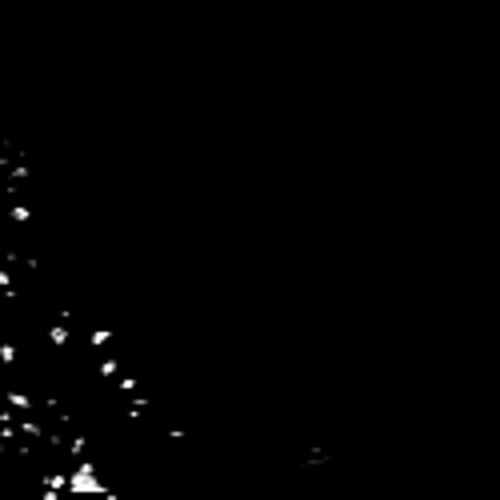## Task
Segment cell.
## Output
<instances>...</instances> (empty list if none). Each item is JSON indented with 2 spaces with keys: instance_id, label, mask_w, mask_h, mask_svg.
I'll return each mask as SVG.
<instances>
[{
  "instance_id": "obj_1",
  "label": "cell",
  "mask_w": 500,
  "mask_h": 500,
  "mask_svg": "<svg viewBox=\"0 0 500 500\" xmlns=\"http://www.w3.org/2000/svg\"><path fill=\"white\" fill-rule=\"evenodd\" d=\"M65 492L69 497H109V488H104V480L96 477L92 460H80L72 468V477H65Z\"/></svg>"
},
{
  "instance_id": "obj_2",
  "label": "cell",
  "mask_w": 500,
  "mask_h": 500,
  "mask_svg": "<svg viewBox=\"0 0 500 500\" xmlns=\"http://www.w3.org/2000/svg\"><path fill=\"white\" fill-rule=\"evenodd\" d=\"M0 364L4 368H16V341H8V337L0 341Z\"/></svg>"
},
{
  "instance_id": "obj_3",
  "label": "cell",
  "mask_w": 500,
  "mask_h": 500,
  "mask_svg": "<svg viewBox=\"0 0 500 500\" xmlns=\"http://www.w3.org/2000/svg\"><path fill=\"white\" fill-rule=\"evenodd\" d=\"M48 344H52V348H65V344H69V328H65V324H52V328H48Z\"/></svg>"
},
{
  "instance_id": "obj_4",
  "label": "cell",
  "mask_w": 500,
  "mask_h": 500,
  "mask_svg": "<svg viewBox=\"0 0 500 500\" xmlns=\"http://www.w3.org/2000/svg\"><path fill=\"white\" fill-rule=\"evenodd\" d=\"M8 220H12V225H28V220H32V208H28V205H12V208H8Z\"/></svg>"
},
{
  "instance_id": "obj_5",
  "label": "cell",
  "mask_w": 500,
  "mask_h": 500,
  "mask_svg": "<svg viewBox=\"0 0 500 500\" xmlns=\"http://www.w3.org/2000/svg\"><path fill=\"white\" fill-rule=\"evenodd\" d=\"M109 341H113V332H109V328H92V337H89L92 348H104Z\"/></svg>"
},
{
  "instance_id": "obj_6",
  "label": "cell",
  "mask_w": 500,
  "mask_h": 500,
  "mask_svg": "<svg viewBox=\"0 0 500 500\" xmlns=\"http://www.w3.org/2000/svg\"><path fill=\"white\" fill-rule=\"evenodd\" d=\"M8 405H12V409H21V412H28V409H32V396H24V392H8Z\"/></svg>"
},
{
  "instance_id": "obj_7",
  "label": "cell",
  "mask_w": 500,
  "mask_h": 500,
  "mask_svg": "<svg viewBox=\"0 0 500 500\" xmlns=\"http://www.w3.org/2000/svg\"><path fill=\"white\" fill-rule=\"evenodd\" d=\"M96 372H100L104 380H113V376H120V364H116V361H100V368H96Z\"/></svg>"
},
{
  "instance_id": "obj_8",
  "label": "cell",
  "mask_w": 500,
  "mask_h": 500,
  "mask_svg": "<svg viewBox=\"0 0 500 500\" xmlns=\"http://www.w3.org/2000/svg\"><path fill=\"white\" fill-rule=\"evenodd\" d=\"M4 168H8V164H4V157H0V177H4Z\"/></svg>"
}]
</instances>
